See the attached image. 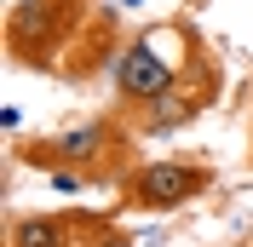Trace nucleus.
<instances>
[{
    "label": "nucleus",
    "mask_w": 253,
    "mask_h": 247,
    "mask_svg": "<svg viewBox=\"0 0 253 247\" xmlns=\"http://www.w3.org/2000/svg\"><path fill=\"white\" fill-rule=\"evenodd\" d=\"M126 150V132L110 121V115H92V121H75V126H63V132H52V138H35L23 144V161L29 167H81V172H92L98 184L104 178H121L115 172V155Z\"/></svg>",
    "instance_id": "f257e3e1"
},
{
    "label": "nucleus",
    "mask_w": 253,
    "mask_h": 247,
    "mask_svg": "<svg viewBox=\"0 0 253 247\" xmlns=\"http://www.w3.org/2000/svg\"><path fill=\"white\" fill-rule=\"evenodd\" d=\"M115 190L126 213H173L202 190H213V167L207 161H144V167H126Z\"/></svg>",
    "instance_id": "f03ea898"
},
{
    "label": "nucleus",
    "mask_w": 253,
    "mask_h": 247,
    "mask_svg": "<svg viewBox=\"0 0 253 247\" xmlns=\"http://www.w3.org/2000/svg\"><path fill=\"white\" fill-rule=\"evenodd\" d=\"M178 75H184V69H178L150 35L126 41V46L115 52V63H110V86H115V98H121L126 109H150L156 98L178 92Z\"/></svg>",
    "instance_id": "7ed1b4c3"
},
{
    "label": "nucleus",
    "mask_w": 253,
    "mask_h": 247,
    "mask_svg": "<svg viewBox=\"0 0 253 247\" xmlns=\"http://www.w3.org/2000/svg\"><path fill=\"white\" fill-rule=\"evenodd\" d=\"M75 17H81V0H23L12 12V23H6L17 63H35L41 52H52L63 35H69Z\"/></svg>",
    "instance_id": "20e7f679"
},
{
    "label": "nucleus",
    "mask_w": 253,
    "mask_h": 247,
    "mask_svg": "<svg viewBox=\"0 0 253 247\" xmlns=\"http://www.w3.org/2000/svg\"><path fill=\"white\" fill-rule=\"evenodd\" d=\"M92 230V218H69V213H23L6 224V247H75Z\"/></svg>",
    "instance_id": "39448f33"
},
{
    "label": "nucleus",
    "mask_w": 253,
    "mask_h": 247,
    "mask_svg": "<svg viewBox=\"0 0 253 247\" xmlns=\"http://www.w3.org/2000/svg\"><path fill=\"white\" fill-rule=\"evenodd\" d=\"M75 247H138V242H132V236H126V230H115L110 218H92V230L81 236Z\"/></svg>",
    "instance_id": "423d86ee"
},
{
    "label": "nucleus",
    "mask_w": 253,
    "mask_h": 247,
    "mask_svg": "<svg viewBox=\"0 0 253 247\" xmlns=\"http://www.w3.org/2000/svg\"><path fill=\"white\" fill-rule=\"evenodd\" d=\"M248 161H253V150H248Z\"/></svg>",
    "instance_id": "0eeeda50"
}]
</instances>
